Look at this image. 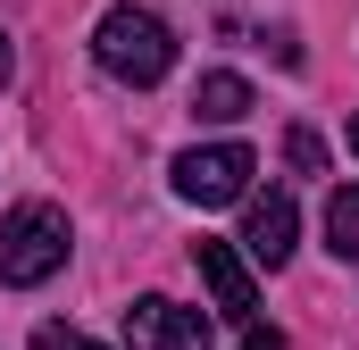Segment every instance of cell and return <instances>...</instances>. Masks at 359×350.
I'll list each match as a JSON object with an SVG mask.
<instances>
[{"mask_svg":"<svg viewBox=\"0 0 359 350\" xmlns=\"http://www.w3.org/2000/svg\"><path fill=\"white\" fill-rule=\"evenodd\" d=\"M92 59H100V76L151 92V84H168V67H176V34H168V17H159V8L117 0V8L92 25Z\"/></svg>","mask_w":359,"mask_h":350,"instance_id":"1","label":"cell"},{"mask_svg":"<svg viewBox=\"0 0 359 350\" xmlns=\"http://www.w3.org/2000/svg\"><path fill=\"white\" fill-rule=\"evenodd\" d=\"M59 267H67V209L25 200V209L0 217V284H8V292H34V284H50Z\"/></svg>","mask_w":359,"mask_h":350,"instance_id":"2","label":"cell"},{"mask_svg":"<svg viewBox=\"0 0 359 350\" xmlns=\"http://www.w3.org/2000/svg\"><path fill=\"white\" fill-rule=\"evenodd\" d=\"M168 175H176V200H192V209H234V200H251L259 159L243 142H192Z\"/></svg>","mask_w":359,"mask_h":350,"instance_id":"3","label":"cell"},{"mask_svg":"<svg viewBox=\"0 0 359 350\" xmlns=\"http://www.w3.org/2000/svg\"><path fill=\"white\" fill-rule=\"evenodd\" d=\"M126 350H209V317L184 309V300L142 292V300L126 309Z\"/></svg>","mask_w":359,"mask_h":350,"instance_id":"4","label":"cell"},{"mask_svg":"<svg viewBox=\"0 0 359 350\" xmlns=\"http://www.w3.org/2000/svg\"><path fill=\"white\" fill-rule=\"evenodd\" d=\"M192 267H201V284H209V300H217V317H234V326H251L259 317V284H251V259L234 251V242H192Z\"/></svg>","mask_w":359,"mask_h":350,"instance_id":"5","label":"cell"},{"mask_svg":"<svg viewBox=\"0 0 359 350\" xmlns=\"http://www.w3.org/2000/svg\"><path fill=\"white\" fill-rule=\"evenodd\" d=\"M292 234H301L292 192H251V209H243V251H251L259 267H284L292 259Z\"/></svg>","mask_w":359,"mask_h":350,"instance_id":"6","label":"cell"},{"mask_svg":"<svg viewBox=\"0 0 359 350\" xmlns=\"http://www.w3.org/2000/svg\"><path fill=\"white\" fill-rule=\"evenodd\" d=\"M192 117H201V125H243V117H251V84L226 76V67L201 76V84H192Z\"/></svg>","mask_w":359,"mask_h":350,"instance_id":"7","label":"cell"},{"mask_svg":"<svg viewBox=\"0 0 359 350\" xmlns=\"http://www.w3.org/2000/svg\"><path fill=\"white\" fill-rule=\"evenodd\" d=\"M326 251L334 259H359V183H334L326 192Z\"/></svg>","mask_w":359,"mask_h":350,"instance_id":"8","label":"cell"},{"mask_svg":"<svg viewBox=\"0 0 359 350\" xmlns=\"http://www.w3.org/2000/svg\"><path fill=\"white\" fill-rule=\"evenodd\" d=\"M284 159H292L301 175H326V142H318L309 125H292V134H284Z\"/></svg>","mask_w":359,"mask_h":350,"instance_id":"9","label":"cell"},{"mask_svg":"<svg viewBox=\"0 0 359 350\" xmlns=\"http://www.w3.org/2000/svg\"><path fill=\"white\" fill-rule=\"evenodd\" d=\"M34 350H100V342H92V334H76V326H59V317H50V326H34Z\"/></svg>","mask_w":359,"mask_h":350,"instance_id":"10","label":"cell"},{"mask_svg":"<svg viewBox=\"0 0 359 350\" xmlns=\"http://www.w3.org/2000/svg\"><path fill=\"white\" fill-rule=\"evenodd\" d=\"M243 350H284V334H276V326H251V334H243Z\"/></svg>","mask_w":359,"mask_h":350,"instance_id":"11","label":"cell"},{"mask_svg":"<svg viewBox=\"0 0 359 350\" xmlns=\"http://www.w3.org/2000/svg\"><path fill=\"white\" fill-rule=\"evenodd\" d=\"M8 76H17V50H8V34H0V84H8Z\"/></svg>","mask_w":359,"mask_h":350,"instance_id":"12","label":"cell"},{"mask_svg":"<svg viewBox=\"0 0 359 350\" xmlns=\"http://www.w3.org/2000/svg\"><path fill=\"white\" fill-rule=\"evenodd\" d=\"M343 134H351V150H359V117H351V125H343Z\"/></svg>","mask_w":359,"mask_h":350,"instance_id":"13","label":"cell"}]
</instances>
